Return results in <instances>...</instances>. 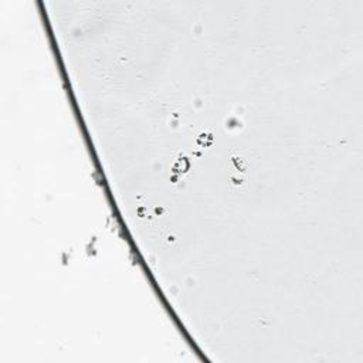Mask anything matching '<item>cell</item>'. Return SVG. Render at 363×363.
Segmentation results:
<instances>
[{
    "instance_id": "cell-1",
    "label": "cell",
    "mask_w": 363,
    "mask_h": 363,
    "mask_svg": "<svg viewBox=\"0 0 363 363\" xmlns=\"http://www.w3.org/2000/svg\"><path fill=\"white\" fill-rule=\"evenodd\" d=\"M231 166H233V170H231V174H237L233 183L235 185H240L243 182L246 180V172H247V165L246 162L243 160V158H233L231 160Z\"/></svg>"
}]
</instances>
